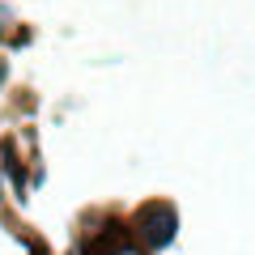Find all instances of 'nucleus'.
Instances as JSON below:
<instances>
[{
	"mask_svg": "<svg viewBox=\"0 0 255 255\" xmlns=\"http://www.w3.org/2000/svg\"><path fill=\"white\" fill-rule=\"evenodd\" d=\"M128 234H132V243H136L145 255L166 251V247L179 238V209H174L170 200L140 204V209L132 213V221H128Z\"/></svg>",
	"mask_w": 255,
	"mask_h": 255,
	"instance_id": "f257e3e1",
	"label": "nucleus"
},
{
	"mask_svg": "<svg viewBox=\"0 0 255 255\" xmlns=\"http://www.w3.org/2000/svg\"><path fill=\"white\" fill-rule=\"evenodd\" d=\"M4 81H9V60H0V90H4Z\"/></svg>",
	"mask_w": 255,
	"mask_h": 255,
	"instance_id": "f03ea898",
	"label": "nucleus"
},
{
	"mask_svg": "<svg viewBox=\"0 0 255 255\" xmlns=\"http://www.w3.org/2000/svg\"><path fill=\"white\" fill-rule=\"evenodd\" d=\"M0 200H4V187H0Z\"/></svg>",
	"mask_w": 255,
	"mask_h": 255,
	"instance_id": "7ed1b4c3",
	"label": "nucleus"
}]
</instances>
